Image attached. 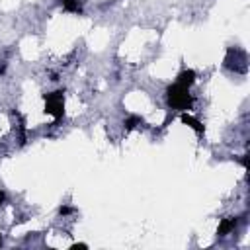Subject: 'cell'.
Returning <instances> with one entry per match:
<instances>
[{"mask_svg":"<svg viewBox=\"0 0 250 250\" xmlns=\"http://www.w3.org/2000/svg\"><path fill=\"white\" fill-rule=\"evenodd\" d=\"M180 121H182L184 125H188L189 129H193L197 135H203V133H205V127H203V123H201L199 119H195L193 115H189L188 111H182V113H180Z\"/></svg>","mask_w":250,"mask_h":250,"instance_id":"cell-4","label":"cell"},{"mask_svg":"<svg viewBox=\"0 0 250 250\" xmlns=\"http://www.w3.org/2000/svg\"><path fill=\"white\" fill-rule=\"evenodd\" d=\"M139 125H143V119H141L139 115H129V117H125V121H123L125 131H133V129H137Z\"/></svg>","mask_w":250,"mask_h":250,"instance_id":"cell-7","label":"cell"},{"mask_svg":"<svg viewBox=\"0 0 250 250\" xmlns=\"http://www.w3.org/2000/svg\"><path fill=\"white\" fill-rule=\"evenodd\" d=\"M6 203V193H4V189H0V205H4Z\"/></svg>","mask_w":250,"mask_h":250,"instance_id":"cell-9","label":"cell"},{"mask_svg":"<svg viewBox=\"0 0 250 250\" xmlns=\"http://www.w3.org/2000/svg\"><path fill=\"white\" fill-rule=\"evenodd\" d=\"M166 102L172 109H178V111H189L193 107V96L189 94V88L178 82L166 88Z\"/></svg>","mask_w":250,"mask_h":250,"instance_id":"cell-1","label":"cell"},{"mask_svg":"<svg viewBox=\"0 0 250 250\" xmlns=\"http://www.w3.org/2000/svg\"><path fill=\"white\" fill-rule=\"evenodd\" d=\"M74 209L72 207H68V205H61L59 207V215H62V217H66V215H70Z\"/></svg>","mask_w":250,"mask_h":250,"instance_id":"cell-8","label":"cell"},{"mask_svg":"<svg viewBox=\"0 0 250 250\" xmlns=\"http://www.w3.org/2000/svg\"><path fill=\"white\" fill-rule=\"evenodd\" d=\"M195 78H197L195 70H191V68H184V70H180V72H178L176 82H178V84H182V86L191 88V86H193V82H195Z\"/></svg>","mask_w":250,"mask_h":250,"instance_id":"cell-5","label":"cell"},{"mask_svg":"<svg viewBox=\"0 0 250 250\" xmlns=\"http://www.w3.org/2000/svg\"><path fill=\"white\" fill-rule=\"evenodd\" d=\"M238 223H240L238 217H225V219H221L219 229H217V234H219V236H227V234H230V232L238 227Z\"/></svg>","mask_w":250,"mask_h":250,"instance_id":"cell-3","label":"cell"},{"mask_svg":"<svg viewBox=\"0 0 250 250\" xmlns=\"http://www.w3.org/2000/svg\"><path fill=\"white\" fill-rule=\"evenodd\" d=\"M59 2V6L64 10V12H68V14H82V4H80V0H57Z\"/></svg>","mask_w":250,"mask_h":250,"instance_id":"cell-6","label":"cell"},{"mask_svg":"<svg viewBox=\"0 0 250 250\" xmlns=\"http://www.w3.org/2000/svg\"><path fill=\"white\" fill-rule=\"evenodd\" d=\"M45 102V113L53 115L55 119H61L64 113V90H55L43 96Z\"/></svg>","mask_w":250,"mask_h":250,"instance_id":"cell-2","label":"cell"},{"mask_svg":"<svg viewBox=\"0 0 250 250\" xmlns=\"http://www.w3.org/2000/svg\"><path fill=\"white\" fill-rule=\"evenodd\" d=\"M0 246H2V234H0Z\"/></svg>","mask_w":250,"mask_h":250,"instance_id":"cell-11","label":"cell"},{"mask_svg":"<svg viewBox=\"0 0 250 250\" xmlns=\"http://www.w3.org/2000/svg\"><path fill=\"white\" fill-rule=\"evenodd\" d=\"M70 248H88V244H72Z\"/></svg>","mask_w":250,"mask_h":250,"instance_id":"cell-10","label":"cell"}]
</instances>
